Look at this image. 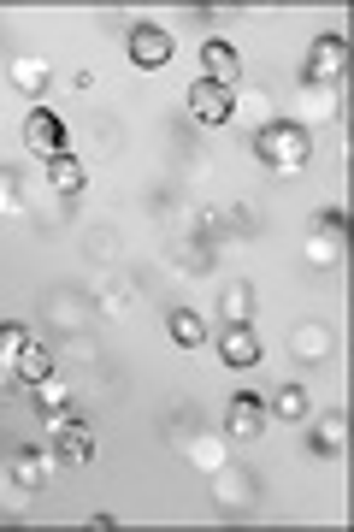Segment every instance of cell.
I'll return each mask as SVG.
<instances>
[{
	"label": "cell",
	"instance_id": "obj_14",
	"mask_svg": "<svg viewBox=\"0 0 354 532\" xmlns=\"http://www.w3.org/2000/svg\"><path fill=\"white\" fill-rule=\"evenodd\" d=\"M166 326H172V343H183V349H195V343L207 337V326H201V314H189V308H177V314L166 320Z\"/></svg>",
	"mask_w": 354,
	"mask_h": 532
},
{
	"label": "cell",
	"instance_id": "obj_10",
	"mask_svg": "<svg viewBox=\"0 0 354 532\" xmlns=\"http://www.w3.org/2000/svg\"><path fill=\"white\" fill-rule=\"evenodd\" d=\"M12 379H24V385L54 379V355H48V343H24V349L12 355Z\"/></svg>",
	"mask_w": 354,
	"mask_h": 532
},
{
	"label": "cell",
	"instance_id": "obj_19",
	"mask_svg": "<svg viewBox=\"0 0 354 532\" xmlns=\"http://www.w3.org/2000/svg\"><path fill=\"white\" fill-rule=\"evenodd\" d=\"M24 343H30V332H24V326H0V361H12Z\"/></svg>",
	"mask_w": 354,
	"mask_h": 532
},
{
	"label": "cell",
	"instance_id": "obj_7",
	"mask_svg": "<svg viewBox=\"0 0 354 532\" xmlns=\"http://www.w3.org/2000/svg\"><path fill=\"white\" fill-rule=\"evenodd\" d=\"M201 71H207V83L236 89V83H242V54H236L231 42H207V48H201Z\"/></svg>",
	"mask_w": 354,
	"mask_h": 532
},
{
	"label": "cell",
	"instance_id": "obj_13",
	"mask_svg": "<svg viewBox=\"0 0 354 532\" xmlns=\"http://www.w3.org/2000/svg\"><path fill=\"white\" fill-rule=\"evenodd\" d=\"M48 178H54L59 196H77L89 172H83V160H71V154H54V160H48Z\"/></svg>",
	"mask_w": 354,
	"mask_h": 532
},
{
	"label": "cell",
	"instance_id": "obj_16",
	"mask_svg": "<svg viewBox=\"0 0 354 532\" xmlns=\"http://www.w3.org/2000/svg\"><path fill=\"white\" fill-rule=\"evenodd\" d=\"M272 414L301 420V414H307V391H301V385H278V391H272Z\"/></svg>",
	"mask_w": 354,
	"mask_h": 532
},
{
	"label": "cell",
	"instance_id": "obj_17",
	"mask_svg": "<svg viewBox=\"0 0 354 532\" xmlns=\"http://www.w3.org/2000/svg\"><path fill=\"white\" fill-rule=\"evenodd\" d=\"M248 308H254V290L248 284H231L225 290V320H248Z\"/></svg>",
	"mask_w": 354,
	"mask_h": 532
},
{
	"label": "cell",
	"instance_id": "obj_2",
	"mask_svg": "<svg viewBox=\"0 0 354 532\" xmlns=\"http://www.w3.org/2000/svg\"><path fill=\"white\" fill-rule=\"evenodd\" d=\"M343 66H349V36L343 30H325V36H313L301 77L307 83H331V77H343Z\"/></svg>",
	"mask_w": 354,
	"mask_h": 532
},
{
	"label": "cell",
	"instance_id": "obj_8",
	"mask_svg": "<svg viewBox=\"0 0 354 532\" xmlns=\"http://www.w3.org/2000/svg\"><path fill=\"white\" fill-rule=\"evenodd\" d=\"M266 426V402L248 397V391H236L231 408H225V438H254Z\"/></svg>",
	"mask_w": 354,
	"mask_h": 532
},
{
	"label": "cell",
	"instance_id": "obj_6",
	"mask_svg": "<svg viewBox=\"0 0 354 532\" xmlns=\"http://www.w3.org/2000/svg\"><path fill=\"white\" fill-rule=\"evenodd\" d=\"M219 361L225 367H260V337L248 320H225V332H219Z\"/></svg>",
	"mask_w": 354,
	"mask_h": 532
},
{
	"label": "cell",
	"instance_id": "obj_11",
	"mask_svg": "<svg viewBox=\"0 0 354 532\" xmlns=\"http://www.w3.org/2000/svg\"><path fill=\"white\" fill-rule=\"evenodd\" d=\"M48 473H54V456H42V450H18V456H12V479H18L24 491H36Z\"/></svg>",
	"mask_w": 354,
	"mask_h": 532
},
{
	"label": "cell",
	"instance_id": "obj_3",
	"mask_svg": "<svg viewBox=\"0 0 354 532\" xmlns=\"http://www.w3.org/2000/svg\"><path fill=\"white\" fill-rule=\"evenodd\" d=\"M24 148L36 154V160H54L65 154V119L48 113V107H30V119H24Z\"/></svg>",
	"mask_w": 354,
	"mask_h": 532
},
{
	"label": "cell",
	"instance_id": "obj_21",
	"mask_svg": "<svg viewBox=\"0 0 354 532\" xmlns=\"http://www.w3.org/2000/svg\"><path fill=\"white\" fill-rule=\"evenodd\" d=\"M6 213H18V190H12V178L0 172V219H6Z\"/></svg>",
	"mask_w": 354,
	"mask_h": 532
},
{
	"label": "cell",
	"instance_id": "obj_20",
	"mask_svg": "<svg viewBox=\"0 0 354 532\" xmlns=\"http://www.w3.org/2000/svg\"><path fill=\"white\" fill-rule=\"evenodd\" d=\"M319 237H331V243L343 237V207H325V213H319Z\"/></svg>",
	"mask_w": 354,
	"mask_h": 532
},
{
	"label": "cell",
	"instance_id": "obj_22",
	"mask_svg": "<svg viewBox=\"0 0 354 532\" xmlns=\"http://www.w3.org/2000/svg\"><path fill=\"white\" fill-rule=\"evenodd\" d=\"M301 349H307V355H325V332H319V326H307V332H301Z\"/></svg>",
	"mask_w": 354,
	"mask_h": 532
},
{
	"label": "cell",
	"instance_id": "obj_18",
	"mask_svg": "<svg viewBox=\"0 0 354 532\" xmlns=\"http://www.w3.org/2000/svg\"><path fill=\"white\" fill-rule=\"evenodd\" d=\"M313 450H325V456H337V450H343V420H325V426L313 432Z\"/></svg>",
	"mask_w": 354,
	"mask_h": 532
},
{
	"label": "cell",
	"instance_id": "obj_15",
	"mask_svg": "<svg viewBox=\"0 0 354 532\" xmlns=\"http://www.w3.org/2000/svg\"><path fill=\"white\" fill-rule=\"evenodd\" d=\"M30 391H36V408H42L48 420H71V414H65V385H59V379H42V385H30Z\"/></svg>",
	"mask_w": 354,
	"mask_h": 532
},
{
	"label": "cell",
	"instance_id": "obj_5",
	"mask_svg": "<svg viewBox=\"0 0 354 532\" xmlns=\"http://www.w3.org/2000/svg\"><path fill=\"white\" fill-rule=\"evenodd\" d=\"M124 54H130L142 71H160L166 60H172V30H160V24H136L130 42H124Z\"/></svg>",
	"mask_w": 354,
	"mask_h": 532
},
{
	"label": "cell",
	"instance_id": "obj_4",
	"mask_svg": "<svg viewBox=\"0 0 354 532\" xmlns=\"http://www.w3.org/2000/svg\"><path fill=\"white\" fill-rule=\"evenodd\" d=\"M189 113H195L201 125H231V113H236V89H219V83L195 77V83H189Z\"/></svg>",
	"mask_w": 354,
	"mask_h": 532
},
{
	"label": "cell",
	"instance_id": "obj_1",
	"mask_svg": "<svg viewBox=\"0 0 354 532\" xmlns=\"http://www.w3.org/2000/svg\"><path fill=\"white\" fill-rule=\"evenodd\" d=\"M254 154L272 166V172H301L307 166V154H313V136H307V125H290V119H272V125H260L254 131Z\"/></svg>",
	"mask_w": 354,
	"mask_h": 532
},
{
	"label": "cell",
	"instance_id": "obj_12",
	"mask_svg": "<svg viewBox=\"0 0 354 532\" xmlns=\"http://www.w3.org/2000/svg\"><path fill=\"white\" fill-rule=\"evenodd\" d=\"M48 83H54V77H48L42 60H12V89H24L30 101H42V95H48Z\"/></svg>",
	"mask_w": 354,
	"mask_h": 532
},
{
	"label": "cell",
	"instance_id": "obj_9",
	"mask_svg": "<svg viewBox=\"0 0 354 532\" xmlns=\"http://www.w3.org/2000/svg\"><path fill=\"white\" fill-rule=\"evenodd\" d=\"M95 456V432L83 426V420H59V438H54V462H71L83 467Z\"/></svg>",
	"mask_w": 354,
	"mask_h": 532
}]
</instances>
